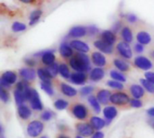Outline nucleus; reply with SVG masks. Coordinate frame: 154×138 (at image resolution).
Here are the masks:
<instances>
[{"label": "nucleus", "instance_id": "51", "mask_svg": "<svg viewBox=\"0 0 154 138\" xmlns=\"http://www.w3.org/2000/svg\"><path fill=\"white\" fill-rule=\"evenodd\" d=\"M25 64L29 66H34L36 65V61L34 59H32V58H27L24 60Z\"/></svg>", "mask_w": 154, "mask_h": 138}, {"label": "nucleus", "instance_id": "24", "mask_svg": "<svg viewBox=\"0 0 154 138\" xmlns=\"http://www.w3.org/2000/svg\"><path fill=\"white\" fill-rule=\"evenodd\" d=\"M60 53L63 57H70L73 55V50L68 43H62L60 46Z\"/></svg>", "mask_w": 154, "mask_h": 138}, {"label": "nucleus", "instance_id": "35", "mask_svg": "<svg viewBox=\"0 0 154 138\" xmlns=\"http://www.w3.org/2000/svg\"><path fill=\"white\" fill-rule=\"evenodd\" d=\"M59 68H60V66H58V64L54 63V64L49 66L46 68V70H47V72L49 73V75H50L51 77H55V76L58 75Z\"/></svg>", "mask_w": 154, "mask_h": 138}, {"label": "nucleus", "instance_id": "22", "mask_svg": "<svg viewBox=\"0 0 154 138\" xmlns=\"http://www.w3.org/2000/svg\"><path fill=\"white\" fill-rule=\"evenodd\" d=\"M131 93L134 97V99L139 100L144 95V89L143 86L138 84H133L131 86Z\"/></svg>", "mask_w": 154, "mask_h": 138}, {"label": "nucleus", "instance_id": "3", "mask_svg": "<svg viewBox=\"0 0 154 138\" xmlns=\"http://www.w3.org/2000/svg\"><path fill=\"white\" fill-rule=\"evenodd\" d=\"M16 79H17V76L14 72H12V71L5 72L2 75L1 79H0L1 87H3L4 89L5 88L8 89L10 87V85L14 84L16 82Z\"/></svg>", "mask_w": 154, "mask_h": 138}, {"label": "nucleus", "instance_id": "50", "mask_svg": "<svg viewBox=\"0 0 154 138\" xmlns=\"http://www.w3.org/2000/svg\"><path fill=\"white\" fill-rule=\"evenodd\" d=\"M127 20H128V22H130L131 23H134L136 21H137V16L136 15H134V14H128L127 15Z\"/></svg>", "mask_w": 154, "mask_h": 138}, {"label": "nucleus", "instance_id": "38", "mask_svg": "<svg viewBox=\"0 0 154 138\" xmlns=\"http://www.w3.org/2000/svg\"><path fill=\"white\" fill-rule=\"evenodd\" d=\"M41 88L50 96H52L54 94L53 88L51 86V84H46V83H42L41 84Z\"/></svg>", "mask_w": 154, "mask_h": 138}, {"label": "nucleus", "instance_id": "55", "mask_svg": "<svg viewBox=\"0 0 154 138\" xmlns=\"http://www.w3.org/2000/svg\"><path fill=\"white\" fill-rule=\"evenodd\" d=\"M22 2H23V3H30L32 1L31 0H22Z\"/></svg>", "mask_w": 154, "mask_h": 138}, {"label": "nucleus", "instance_id": "4", "mask_svg": "<svg viewBox=\"0 0 154 138\" xmlns=\"http://www.w3.org/2000/svg\"><path fill=\"white\" fill-rule=\"evenodd\" d=\"M129 96L125 92H116L111 95L110 101L116 105H125L126 103L130 102Z\"/></svg>", "mask_w": 154, "mask_h": 138}, {"label": "nucleus", "instance_id": "44", "mask_svg": "<svg viewBox=\"0 0 154 138\" xmlns=\"http://www.w3.org/2000/svg\"><path fill=\"white\" fill-rule=\"evenodd\" d=\"M52 115H53V114H52L51 111L46 110V111H43V112L42 113L41 118H42V119L44 120V121H49V120L52 118Z\"/></svg>", "mask_w": 154, "mask_h": 138}, {"label": "nucleus", "instance_id": "45", "mask_svg": "<svg viewBox=\"0 0 154 138\" xmlns=\"http://www.w3.org/2000/svg\"><path fill=\"white\" fill-rule=\"evenodd\" d=\"M130 104L133 108H141L143 106V103L140 100L137 99H133L130 101Z\"/></svg>", "mask_w": 154, "mask_h": 138}, {"label": "nucleus", "instance_id": "30", "mask_svg": "<svg viewBox=\"0 0 154 138\" xmlns=\"http://www.w3.org/2000/svg\"><path fill=\"white\" fill-rule=\"evenodd\" d=\"M88 102H89V104L91 105V107L93 108V110H95V112H97V113H99L100 112V110H101V108H100V103H99V101H97V97H95L94 95H90L89 97H88Z\"/></svg>", "mask_w": 154, "mask_h": 138}, {"label": "nucleus", "instance_id": "48", "mask_svg": "<svg viewBox=\"0 0 154 138\" xmlns=\"http://www.w3.org/2000/svg\"><path fill=\"white\" fill-rule=\"evenodd\" d=\"M145 77H146V80H148L149 82H151L152 84H154V73L152 72H147L145 74Z\"/></svg>", "mask_w": 154, "mask_h": 138}, {"label": "nucleus", "instance_id": "13", "mask_svg": "<svg viewBox=\"0 0 154 138\" xmlns=\"http://www.w3.org/2000/svg\"><path fill=\"white\" fill-rule=\"evenodd\" d=\"M19 74L25 81H32L36 77V71L32 68H22Z\"/></svg>", "mask_w": 154, "mask_h": 138}, {"label": "nucleus", "instance_id": "10", "mask_svg": "<svg viewBox=\"0 0 154 138\" xmlns=\"http://www.w3.org/2000/svg\"><path fill=\"white\" fill-rule=\"evenodd\" d=\"M88 33V30L84 26H75L70 29L68 37L70 38H81Z\"/></svg>", "mask_w": 154, "mask_h": 138}, {"label": "nucleus", "instance_id": "9", "mask_svg": "<svg viewBox=\"0 0 154 138\" xmlns=\"http://www.w3.org/2000/svg\"><path fill=\"white\" fill-rule=\"evenodd\" d=\"M69 45L72 48L76 49L77 51H79L80 53H86V52L89 51V46L87 43H85L84 41H81L79 40H71Z\"/></svg>", "mask_w": 154, "mask_h": 138}, {"label": "nucleus", "instance_id": "25", "mask_svg": "<svg viewBox=\"0 0 154 138\" xmlns=\"http://www.w3.org/2000/svg\"><path fill=\"white\" fill-rule=\"evenodd\" d=\"M137 40L142 45H147L152 41V37L146 31H140L137 34Z\"/></svg>", "mask_w": 154, "mask_h": 138}, {"label": "nucleus", "instance_id": "28", "mask_svg": "<svg viewBox=\"0 0 154 138\" xmlns=\"http://www.w3.org/2000/svg\"><path fill=\"white\" fill-rule=\"evenodd\" d=\"M114 64L116 66V68L118 70H120L121 72H127L130 69V65L127 62H125V60L117 58V59L114 60Z\"/></svg>", "mask_w": 154, "mask_h": 138}, {"label": "nucleus", "instance_id": "12", "mask_svg": "<svg viewBox=\"0 0 154 138\" xmlns=\"http://www.w3.org/2000/svg\"><path fill=\"white\" fill-rule=\"evenodd\" d=\"M30 104H31L32 109L35 110H42L43 108V106L41 102L39 94L36 90H32V95L30 100Z\"/></svg>", "mask_w": 154, "mask_h": 138}, {"label": "nucleus", "instance_id": "21", "mask_svg": "<svg viewBox=\"0 0 154 138\" xmlns=\"http://www.w3.org/2000/svg\"><path fill=\"white\" fill-rule=\"evenodd\" d=\"M101 38L104 41L107 42L108 44L112 45L116 42V34L112 31H105L101 33Z\"/></svg>", "mask_w": 154, "mask_h": 138}, {"label": "nucleus", "instance_id": "33", "mask_svg": "<svg viewBox=\"0 0 154 138\" xmlns=\"http://www.w3.org/2000/svg\"><path fill=\"white\" fill-rule=\"evenodd\" d=\"M42 13V12L41 10H34L33 12H32L30 14V25H33L34 23H36L40 19Z\"/></svg>", "mask_w": 154, "mask_h": 138}, {"label": "nucleus", "instance_id": "1", "mask_svg": "<svg viewBox=\"0 0 154 138\" xmlns=\"http://www.w3.org/2000/svg\"><path fill=\"white\" fill-rule=\"evenodd\" d=\"M69 66L78 72H88L90 70V61L88 57L84 53H78L69 60Z\"/></svg>", "mask_w": 154, "mask_h": 138}, {"label": "nucleus", "instance_id": "37", "mask_svg": "<svg viewBox=\"0 0 154 138\" xmlns=\"http://www.w3.org/2000/svg\"><path fill=\"white\" fill-rule=\"evenodd\" d=\"M141 84H143V87H144L149 92L151 93H154V84H152L151 82H149L146 79H141Z\"/></svg>", "mask_w": 154, "mask_h": 138}, {"label": "nucleus", "instance_id": "8", "mask_svg": "<svg viewBox=\"0 0 154 138\" xmlns=\"http://www.w3.org/2000/svg\"><path fill=\"white\" fill-rule=\"evenodd\" d=\"M134 65H135V66H137L138 68L143 69V70H149L152 67V63L151 62V60L143 56L135 57Z\"/></svg>", "mask_w": 154, "mask_h": 138}, {"label": "nucleus", "instance_id": "43", "mask_svg": "<svg viewBox=\"0 0 154 138\" xmlns=\"http://www.w3.org/2000/svg\"><path fill=\"white\" fill-rule=\"evenodd\" d=\"M93 90H94V88H93L92 86H85V87L81 88V90H80V93H81V95H82V96L88 95V94H90V93L93 92Z\"/></svg>", "mask_w": 154, "mask_h": 138}, {"label": "nucleus", "instance_id": "29", "mask_svg": "<svg viewBox=\"0 0 154 138\" xmlns=\"http://www.w3.org/2000/svg\"><path fill=\"white\" fill-rule=\"evenodd\" d=\"M122 37L125 40V42L126 43H131L134 40V36H133V32L132 30L129 27H125L122 30Z\"/></svg>", "mask_w": 154, "mask_h": 138}, {"label": "nucleus", "instance_id": "34", "mask_svg": "<svg viewBox=\"0 0 154 138\" xmlns=\"http://www.w3.org/2000/svg\"><path fill=\"white\" fill-rule=\"evenodd\" d=\"M59 72L60 74V75L65 78V79H68V78H70V73H69V67L67 66L66 64H61L60 66V68H59Z\"/></svg>", "mask_w": 154, "mask_h": 138}, {"label": "nucleus", "instance_id": "14", "mask_svg": "<svg viewBox=\"0 0 154 138\" xmlns=\"http://www.w3.org/2000/svg\"><path fill=\"white\" fill-rule=\"evenodd\" d=\"M92 61L94 63V65H96L97 66H99L100 68L102 66H106V57L100 53V52H94L92 54Z\"/></svg>", "mask_w": 154, "mask_h": 138}, {"label": "nucleus", "instance_id": "41", "mask_svg": "<svg viewBox=\"0 0 154 138\" xmlns=\"http://www.w3.org/2000/svg\"><path fill=\"white\" fill-rule=\"evenodd\" d=\"M29 88L30 87H29V85H28V84H27L26 81H21V82H19L16 84V90H18V91H20L22 92H26Z\"/></svg>", "mask_w": 154, "mask_h": 138}, {"label": "nucleus", "instance_id": "7", "mask_svg": "<svg viewBox=\"0 0 154 138\" xmlns=\"http://www.w3.org/2000/svg\"><path fill=\"white\" fill-rule=\"evenodd\" d=\"M117 50L119 52V54L125 57V58H127V59H130L132 57H133V52H132V48L129 45V43H126L125 41L123 42H120L118 45H117Z\"/></svg>", "mask_w": 154, "mask_h": 138}, {"label": "nucleus", "instance_id": "42", "mask_svg": "<svg viewBox=\"0 0 154 138\" xmlns=\"http://www.w3.org/2000/svg\"><path fill=\"white\" fill-rule=\"evenodd\" d=\"M0 99L4 102H7L9 101V93L3 87H0Z\"/></svg>", "mask_w": 154, "mask_h": 138}, {"label": "nucleus", "instance_id": "6", "mask_svg": "<svg viewBox=\"0 0 154 138\" xmlns=\"http://www.w3.org/2000/svg\"><path fill=\"white\" fill-rule=\"evenodd\" d=\"M72 113L73 115L79 119H85L88 117V109L85 105L83 104H76L72 108Z\"/></svg>", "mask_w": 154, "mask_h": 138}, {"label": "nucleus", "instance_id": "58", "mask_svg": "<svg viewBox=\"0 0 154 138\" xmlns=\"http://www.w3.org/2000/svg\"><path fill=\"white\" fill-rule=\"evenodd\" d=\"M41 138H47V137H42Z\"/></svg>", "mask_w": 154, "mask_h": 138}, {"label": "nucleus", "instance_id": "57", "mask_svg": "<svg viewBox=\"0 0 154 138\" xmlns=\"http://www.w3.org/2000/svg\"><path fill=\"white\" fill-rule=\"evenodd\" d=\"M76 138H84V137H81V136H77Z\"/></svg>", "mask_w": 154, "mask_h": 138}, {"label": "nucleus", "instance_id": "52", "mask_svg": "<svg viewBox=\"0 0 154 138\" xmlns=\"http://www.w3.org/2000/svg\"><path fill=\"white\" fill-rule=\"evenodd\" d=\"M104 137H105V135H104V133H103V132H101V131L96 132V133L93 135V137H92V138H104Z\"/></svg>", "mask_w": 154, "mask_h": 138}, {"label": "nucleus", "instance_id": "39", "mask_svg": "<svg viewBox=\"0 0 154 138\" xmlns=\"http://www.w3.org/2000/svg\"><path fill=\"white\" fill-rule=\"evenodd\" d=\"M26 29V25L24 23L19 22H14L12 25V30L14 32H18V31H23Z\"/></svg>", "mask_w": 154, "mask_h": 138}, {"label": "nucleus", "instance_id": "27", "mask_svg": "<svg viewBox=\"0 0 154 138\" xmlns=\"http://www.w3.org/2000/svg\"><path fill=\"white\" fill-rule=\"evenodd\" d=\"M37 75L39 76V78L42 81V83H46V84H51V76L49 75V73L47 72L46 69L43 68H39L37 71Z\"/></svg>", "mask_w": 154, "mask_h": 138}, {"label": "nucleus", "instance_id": "46", "mask_svg": "<svg viewBox=\"0 0 154 138\" xmlns=\"http://www.w3.org/2000/svg\"><path fill=\"white\" fill-rule=\"evenodd\" d=\"M87 30H88V33L89 34V35H95L97 31H98V29L96 27V26H94V25H91V26H89V27H88L87 28Z\"/></svg>", "mask_w": 154, "mask_h": 138}, {"label": "nucleus", "instance_id": "60", "mask_svg": "<svg viewBox=\"0 0 154 138\" xmlns=\"http://www.w3.org/2000/svg\"><path fill=\"white\" fill-rule=\"evenodd\" d=\"M153 55H154V52H153Z\"/></svg>", "mask_w": 154, "mask_h": 138}, {"label": "nucleus", "instance_id": "11", "mask_svg": "<svg viewBox=\"0 0 154 138\" xmlns=\"http://www.w3.org/2000/svg\"><path fill=\"white\" fill-rule=\"evenodd\" d=\"M95 47L99 49L101 52L106 54H111L113 52V46L108 44L107 42L104 41L103 40H97L94 42Z\"/></svg>", "mask_w": 154, "mask_h": 138}, {"label": "nucleus", "instance_id": "18", "mask_svg": "<svg viewBox=\"0 0 154 138\" xmlns=\"http://www.w3.org/2000/svg\"><path fill=\"white\" fill-rule=\"evenodd\" d=\"M87 80V75L83 72H77L71 75L70 81L75 84H83Z\"/></svg>", "mask_w": 154, "mask_h": 138}, {"label": "nucleus", "instance_id": "49", "mask_svg": "<svg viewBox=\"0 0 154 138\" xmlns=\"http://www.w3.org/2000/svg\"><path fill=\"white\" fill-rule=\"evenodd\" d=\"M121 27H122V24H121V22H116L115 24H114V26H113V28H112V31H113V32L115 33H116L120 29H121Z\"/></svg>", "mask_w": 154, "mask_h": 138}, {"label": "nucleus", "instance_id": "17", "mask_svg": "<svg viewBox=\"0 0 154 138\" xmlns=\"http://www.w3.org/2000/svg\"><path fill=\"white\" fill-rule=\"evenodd\" d=\"M111 92L107 90H101L97 92V101H99V103L101 104H107L108 101H110V98H111Z\"/></svg>", "mask_w": 154, "mask_h": 138}, {"label": "nucleus", "instance_id": "23", "mask_svg": "<svg viewBox=\"0 0 154 138\" xmlns=\"http://www.w3.org/2000/svg\"><path fill=\"white\" fill-rule=\"evenodd\" d=\"M90 125L95 128V129H97V130H100L102 129L106 125V122L101 119V118H98V117H92L90 119Z\"/></svg>", "mask_w": 154, "mask_h": 138}, {"label": "nucleus", "instance_id": "32", "mask_svg": "<svg viewBox=\"0 0 154 138\" xmlns=\"http://www.w3.org/2000/svg\"><path fill=\"white\" fill-rule=\"evenodd\" d=\"M110 76L115 80V81H117V82H120V83H124L126 81V77L120 72L118 71H116V70H112L110 72Z\"/></svg>", "mask_w": 154, "mask_h": 138}, {"label": "nucleus", "instance_id": "5", "mask_svg": "<svg viewBox=\"0 0 154 138\" xmlns=\"http://www.w3.org/2000/svg\"><path fill=\"white\" fill-rule=\"evenodd\" d=\"M79 134L83 137H88L94 134V128L90 124L87 123H79L76 127Z\"/></svg>", "mask_w": 154, "mask_h": 138}, {"label": "nucleus", "instance_id": "2", "mask_svg": "<svg viewBox=\"0 0 154 138\" xmlns=\"http://www.w3.org/2000/svg\"><path fill=\"white\" fill-rule=\"evenodd\" d=\"M42 131H43V124L39 120L32 121L27 127V134L31 137L34 138L39 137Z\"/></svg>", "mask_w": 154, "mask_h": 138}, {"label": "nucleus", "instance_id": "47", "mask_svg": "<svg viewBox=\"0 0 154 138\" xmlns=\"http://www.w3.org/2000/svg\"><path fill=\"white\" fill-rule=\"evenodd\" d=\"M134 50H135V52H137V53H142V52H143V50H144V47H143V45H142V44H140V43H136V44L134 45Z\"/></svg>", "mask_w": 154, "mask_h": 138}, {"label": "nucleus", "instance_id": "54", "mask_svg": "<svg viewBox=\"0 0 154 138\" xmlns=\"http://www.w3.org/2000/svg\"><path fill=\"white\" fill-rule=\"evenodd\" d=\"M149 124H150V126L154 129V119H152L149 121Z\"/></svg>", "mask_w": 154, "mask_h": 138}, {"label": "nucleus", "instance_id": "36", "mask_svg": "<svg viewBox=\"0 0 154 138\" xmlns=\"http://www.w3.org/2000/svg\"><path fill=\"white\" fill-rule=\"evenodd\" d=\"M68 106H69V102L67 101L63 100V99H59L54 102V107L57 110H65Z\"/></svg>", "mask_w": 154, "mask_h": 138}, {"label": "nucleus", "instance_id": "19", "mask_svg": "<svg viewBox=\"0 0 154 138\" xmlns=\"http://www.w3.org/2000/svg\"><path fill=\"white\" fill-rule=\"evenodd\" d=\"M60 90H61L62 93L68 97H74L78 93V92L75 88H73L72 86H70L67 84H64V83H62L60 84Z\"/></svg>", "mask_w": 154, "mask_h": 138}, {"label": "nucleus", "instance_id": "56", "mask_svg": "<svg viewBox=\"0 0 154 138\" xmlns=\"http://www.w3.org/2000/svg\"><path fill=\"white\" fill-rule=\"evenodd\" d=\"M58 138H69V137H66V136H60Z\"/></svg>", "mask_w": 154, "mask_h": 138}, {"label": "nucleus", "instance_id": "59", "mask_svg": "<svg viewBox=\"0 0 154 138\" xmlns=\"http://www.w3.org/2000/svg\"><path fill=\"white\" fill-rule=\"evenodd\" d=\"M1 138H4V137H1Z\"/></svg>", "mask_w": 154, "mask_h": 138}, {"label": "nucleus", "instance_id": "40", "mask_svg": "<svg viewBox=\"0 0 154 138\" xmlns=\"http://www.w3.org/2000/svg\"><path fill=\"white\" fill-rule=\"evenodd\" d=\"M107 85L113 89H117V90H122L124 89V85L122 83L120 82H117V81H115V80H111V81H108L107 82Z\"/></svg>", "mask_w": 154, "mask_h": 138}, {"label": "nucleus", "instance_id": "53", "mask_svg": "<svg viewBox=\"0 0 154 138\" xmlns=\"http://www.w3.org/2000/svg\"><path fill=\"white\" fill-rule=\"evenodd\" d=\"M147 114H148L150 117L153 118L154 117V107L153 108H151V109H149V110H147Z\"/></svg>", "mask_w": 154, "mask_h": 138}, {"label": "nucleus", "instance_id": "15", "mask_svg": "<svg viewBox=\"0 0 154 138\" xmlns=\"http://www.w3.org/2000/svg\"><path fill=\"white\" fill-rule=\"evenodd\" d=\"M103 114H104V117L106 118V119L107 120V123H108L117 116V110L114 106H108V107H106L104 109Z\"/></svg>", "mask_w": 154, "mask_h": 138}, {"label": "nucleus", "instance_id": "31", "mask_svg": "<svg viewBox=\"0 0 154 138\" xmlns=\"http://www.w3.org/2000/svg\"><path fill=\"white\" fill-rule=\"evenodd\" d=\"M14 94L15 102H16L19 106L23 105V103L25 101H27V100H26V97H25V95H24V93L22 92H20V91H18V90H15V91L14 92Z\"/></svg>", "mask_w": 154, "mask_h": 138}, {"label": "nucleus", "instance_id": "26", "mask_svg": "<svg viewBox=\"0 0 154 138\" xmlns=\"http://www.w3.org/2000/svg\"><path fill=\"white\" fill-rule=\"evenodd\" d=\"M18 115L22 119L25 120V119H28L31 117L32 111L26 105H21L18 108Z\"/></svg>", "mask_w": 154, "mask_h": 138}, {"label": "nucleus", "instance_id": "20", "mask_svg": "<svg viewBox=\"0 0 154 138\" xmlns=\"http://www.w3.org/2000/svg\"><path fill=\"white\" fill-rule=\"evenodd\" d=\"M55 56L51 51H45L42 53V62L46 66H51L54 64Z\"/></svg>", "mask_w": 154, "mask_h": 138}, {"label": "nucleus", "instance_id": "16", "mask_svg": "<svg viewBox=\"0 0 154 138\" xmlns=\"http://www.w3.org/2000/svg\"><path fill=\"white\" fill-rule=\"evenodd\" d=\"M104 76H105V71L100 67H96V68L92 69L90 74H89L90 80L94 81V82L100 81L101 79L104 78Z\"/></svg>", "mask_w": 154, "mask_h": 138}]
</instances>
